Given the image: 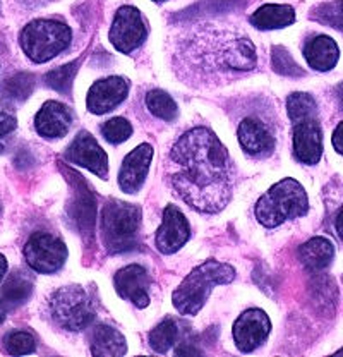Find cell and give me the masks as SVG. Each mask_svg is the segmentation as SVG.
Returning <instances> with one entry per match:
<instances>
[{"mask_svg":"<svg viewBox=\"0 0 343 357\" xmlns=\"http://www.w3.org/2000/svg\"><path fill=\"white\" fill-rule=\"evenodd\" d=\"M165 176L174 195L201 213H218L232 198V160L208 128H194L172 144Z\"/></svg>","mask_w":343,"mask_h":357,"instance_id":"1","label":"cell"},{"mask_svg":"<svg viewBox=\"0 0 343 357\" xmlns=\"http://www.w3.org/2000/svg\"><path fill=\"white\" fill-rule=\"evenodd\" d=\"M256 47L238 26L206 21L178 35L174 67L192 86H211L256 67Z\"/></svg>","mask_w":343,"mask_h":357,"instance_id":"2","label":"cell"},{"mask_svg":"<svg viewBox=\"0 0 343 357\" xmlns=\"http://www.w3.org/2000/svg\"><path fill=\"white\" fill-rule=\"evenodd\" d=\"M234 278H236V270L232 266L216 259H208L203 265L194 268L174 292L172 301L175 310L181 314H197L206 304L211 290L216 285L230 284Z\"/></svg>","mask_w":343,"mask_h":357,"instance_id":"3","label":"cell"},{"mask_svg":"<svg viewBox=\"0 0 343 357\" xmlns=\"http://www.w3.org/2000/svg\"><path fill=\"white\" fill-rule=\"evenodd\" d=\"M309 210V199L304 188L296 178H283L256 204V218L261 225L273 229L283 222L304 217Z\"/></svg>","mask_w":343,"mask_h":357,"instance_id":"4","label":"cell"},{"mask_svg":"<svg viewBox=\"0 0 343 357\" xmlns=\"http://www.w3.org/2000/svg\"><path fill=\"white\" fill-rule=\"evenodd\" d=\"M102 239L110 255L130 251L137 244L141 229V210L136 204L119 199L107 201L102 210Z\"/></svg>","mask_w":343,"mask_h":357,"instance_id":"5","label":"cell"},{"mask_svg":"<svg viewBox=\"0 0 343 357\" xmlns=\"http://www.w3.org/2000/svg\"><path fill=\"white\" fill-rule=\"evenodd\" d=\"M47 314L55 326L66 332H83L91 325L96 312L88 292L77 285H69L50 294Z\"/></svg>","mask_w":343,"mask_h":357,"instance_id":"6","label":"cell"},{"mask_svg":"<svg viewBox=\"0 0 343 357\" xmlns=\"http://www.w3.org/2000/svg\"><path fill=\"white\" fill-rule=\"evenodd\" d=\"M73 40V31L64 22L54 20H35L24 26L20 43L22 52L36 64L52 61L66 50Z\"/></svg>","mask_w":343,"mask_h":357,"instance_id":"7","label":"cell"},{"mask_svg":"<svg viewBox=\"0 0 343 357\" xmlns=\"http://www.w3.org/2000/svg\"><path fill=\"white\" fill-rule=\"evenodd\" d=\"M28 265L38 273H55L64 266L67 248L59 237L45 232H35L24 245Z\"/></svg>","mask_w":343,"mask_h":357,"instance_id":"8","label":"cell"},{"mask_svg":"<svg viewBox=\"0 0 343 357\" xmlns=\"http://www.w3.org/2000/svg\"><path fill=\"white\" fill-rule=\"evenodd\" d=\"M148 29L139 10L124 6L115 13L110 28V42L122 54H130L146 40Z\"/></svg>","mask_w":343,"mask_h":357,"instance_id":"9","label":"cell"},{"mask_svg":"<svg viewBox=\"0 0 343 357\" xmlns=\"http://www.w3.org/2000/svg\"><path fill=\"white\" fill-rule=\"evenodd\" d=\"M271 330L270 318L261 310L242 312L234 325V340L241 352H252L264 344Z\"/></svg>","mask_w":343,"mask_h":357,"instance_id":"10","label":"cell"},{"mask_svg":"<svg viewBox=\"0 0 343 357\" xmlns=\"http://www.w3.org/2000/svg\"><path fill=\"white\" fill-rule=\"evenodd\" d=\"M66 158L76 165L91 170L95 176L105 178L108 174V156L89 132L81 131L67 148Z\"/></svg>","mask_w":343,"mask_h":357,"instance_id":"11","label":"cell"},{"mask_svg":"<svg viewBox=\"0 0 343 357\" xmlns=\"http://www.w3.org/2000/svg\"><path fill=\"white\" fill-rule=\"evenodd\" d=\"M115 289L122 299L129 301L137 307H146L150 304L151 277L146 268L141 265H129L119 270L114 277Z\"/></svg>","mask_w":343,"mask_h":357,"instance_id":"12","label":"cell"},{"mask_svg":"<svg viewBox=\"0 0 343 357\" xmlns=\"http://www.w3.org/2000/svg\"><path fill=\"white\" fill-rule=\"evenodd\" d=\"M189 234H191V229H189V222L185 220L184 213L177 206L170 204L163 210V222L156 230V249L163 255H174L188 243Z\"/></svg>","mask_w":343,"mask_h":357,"instance_id":"13","label":"cell"},{"mask_svg":"<svg viewBox=\"0 0 343 357\" xmlns=\"http://www.w3.org/2000/svg\"><path fill=\"white\" fill-rule=\"evenodd\" d=\"M129 93V83L124 77L110 76L102 81H96L88 91L86 105L91 114L102 115L117 109L125 100Z\"/></svg>","mask_w":343,"mask_h":357,"instance_id":"14","label":"cell"},{"mask_svg":"<svg viewBox=\"0 0 343 357\" xmlns=\"http://www.w3.org/2000/svg\"><path fill=\"white\" fill-rule=\"evenodd\" d=\"M294 153L305 165H316L323 155V132L318 119L294 124Z\"/></svg>","mask_w":343,"mask_h":357,"instance_id":"15","label":"cell"},{"mask_svg":"<svg viewBox=\"0 0 343 357\" xmlns=\"http://www.w3.org/2000/svg\"><path fill=\"white\" fill-rule=\"evenodd\" d=\"M153 158V148L150 144H139L125 156L124 163L119 172V185L124 192L136 195L144 184L148 172H150V163Z\"/></svg>","mask_w":343,"mask_h":357,"instance_id":"16","label":"cell"},{"mask_svg":"<svg viewBox=\"0 0 343 357\" xmlns=\"http://www.w3.org/2000/svg\"><path fill=\"white\" fill-rule=\"evenodd\" d=\"M237 136L245 153L254 156V158H266L275 151L277 141H275L273 132L257 119H244L238 124Z\"/></svg>","mask_w":343,"mask_h":357,"instance_id":"17","label":"cell"},{"mask_svg":"<svg viewBox=\"0 0 343 357\" xmlns=\"http://www.w3.org/2000/svg\"><path fill=\"white\" fill-rule=\"evenodd\" d=\"M70 124H73V114H70L69 107L61 102H54V100L45 103L35 117L36 132L47 139L64 137L69 132Z\"/></svg>","mask_w":343,"mask_h":357,"instance_id":"18","label":"cell"},{"mask_svg":"<svg viewBox=\"0 0 343 357\" xmlns=\"http://www.w3.org/2000/svg\"><path fill=\"white\" fill-rule=\"evenodd\" d=\"M304 57L307 64L319 73H328L337 66L340 59V50L333 38L326 35H319L305 45Z\"/></svg>","mask_w":343,"mask_h":357,"instance_id":"19","label":"cell"},{"mask_svg":"<svg viewBox=\"0 0 343 357\" xmlns=\"http://www.w3.org/2000/svg\"><path fill=\"white\" fill-rule=\"evenodd\" d=\"M335 258V248L324 237H312L299 249V259L307 271L318 273L331 265Z\"/></svg>","mask_w":343,"mask_h":357,"instance_id":"20","label":"cell"},{"mask_svg":"<svg viewBox=\"0 0 343 357\" xmlns=\"http://www.w3.org/2000/svg\"><path fill=\"white\" fill-rule=\"evenodd\" d=\"M91 352L93 356H124L128 352V344L121 332L108 325H100L93 330Z\"/></svg>","mask_w":343,"mask_h":357,"instance_id":"21","label":"cell"},{"mask_svg":"<svg viewBox=\"0 0 343 357\" xmlns=\"http://www.w3.org/2000/svg\"><path fill=\"white\" fill-rule=\"evenodd\" d=\"M249 21L257 29L285 28V26H290L296 21V10L290 6L268 3V6L259 7Z\"/></svg>","mask_w":343,"mask_h":357,"instance_id":"22","label":"cell"},{"mask_svg":"<svg viewBox=\"0 0 343 357\" xmlns=\"http://www.w3.org/2000/svg\"><path fill=\"white\" fill-rule=\"evenodd\" d=\"M33 292V282L21 271L9 275L2 285V303L7 307L21 306L29 299Z\"/></svg>","mask_w":343,"mask_h":357,"instance_id":"23","label":"cell"},{"mask_svg":"<svg viewBox=\"0 0 343 357\" xmlns=\"http://www.w3.org/2000/svg\"><path fill=\"white\" fill-rule=\"evenodd\" d=\"M287 112L294 124L307 119H318V105L307 93H292L287 100Z\"/></svg>","mask_w":343,"mask_h":357,"instance_id":"24","label":"cell"},{"mask_svg":"<svg viewBox=\"0 0 343 357\" xmlns=\"http://www.w3.org/2000/svg\"><path fill=\"white\" fill-rule=\"evenodd\" d=\"M146 107L155 117L162 119V121H174L177 117L178 109L177 103L174 102V98L169 93L162 91V89H153L146 95Z\"/></svg>","mask_w":343,"mask_h":357,"instance_id":"25","label":"cell"},{"mask_svg":"<svg viewBox=\"0 0 343 357\" xmlns=\"http://www.w3.org/2000/svg\"><path fill=\"white\" fill-rule=\"evenodd\" d=\"M178 338V326L174 319H163L158 326L150 333V345L158 354H165L169 349L175 345Z\"/></svg>","mask_w":343,"mask_h":357,"instance_id":"26","label":"cell"},{"mask_svg":"<svg viewBox=\"0 0 343 357\" xmlns=\"http://www.w3.org/2000/svg\"><path fill=\"white\" fill-rule=\"evenodd\" d=\"M33 86H35V77H33V74L20 73L6 81L3 93H6V96L9 100L22 102V100H26L31 95Z\"/></svg>","mask_w":343,"mask_h":357,"instance_id":"27","label":"cell"},{"mask_svg":"<svg viewBox=\"0 0 343 357\" xmlns=\"http://www.w3.org/2000/svg\"><path fill=\"white\" fill-rule=\"evenodd\" d=\"M77 67H79V61L70 62V64H66L59 69L50 70V73L45 76V81L52 89L61 93H69L70 86H73V79L77 73Z\"/></svg>","mask_w":343,"mask_h":357,"instance_id":"28","label":"cell"},{"mask_svg":"<svg viewBox=\"0 0 343 357\" xmlns=\"http://www.w3.org/2000/svg\"><path fill=\"white\" fill-rule=\"evenodd\" d=\"M6 351L10 356H26L35 352V338L28 332H10L3 340Z\"/></svg>","mask_w":343,"mask_h":357,"instance_id":"29","label":"cell"},{"mask_svg":"<svg viewBox=\"0 0 343 357\" xmlns=\"http://www.w3.org/2000/svg\"><path fill=\"white\" fill-rule=\"evenodd\" d=\"M102 134L108 143L112 144L124 143V141L129 139L130 134H132V126H130L125 119L114 117L103 124Z\"/></svg>","mask_w":343,"mask_h":357,"instance_id":"30","label":"cell"},{"mask_svg":"<svg viewBox=\"0 0 343 357\" xmlns=\"http://www.w3.org/2000/svg\"><path fill=\"white\" fill-rule=\"evenodd\" d=\"M271 62H273V69L277 70L278 74H283V76H302V74H304V70L296 64L292 55H290L283 47H273V52H271Z\"/></svg>","mask_w":343,"mask_h":357,"instance_id":"31","label":"cell"},{"mask_svg":"<svg viewBox=\"0 0 343 357\" xmlns=\"http://www.w3.org/2000/svg\"><path fill=\"white\" fill-rule=\"evenodd\" d=\"M17 128V121L14 115L7 114V112H0V139L10 134Z\"/></svg>","mask_w":343,"mask_h":357,"instance_id":"32","label":"cell"},{"mask_svg":"<svg viewBox=\"0 0 343 357\" xmlns=\"http://www.w3.org/2000/svg\"><path fill=\"white\" fill-rule=\"evenodd\" d=\"M331 141H333L335 150H337L340 155H343V121L337 126V129H335Z\"/></svg>","mask_w":343,"mask_h":357,"instance_id":"33","label":"cell"},{"mask_svg":"<svg viewBox=\"0 0 343 357\" xmlns=\"http://www.w3.org/2000/svg\"><path fill=\"white\" fill-rule=\"evenodd\" d=\"M335 229H337V234L343 241V206L340 208V211H338V215H337V220H335Z\"/></svg>","mask_w":343,"mask_h":357,"instance_id":"34","label":"cell"},{"mask_svg":"<svg viewBox=\"0 0 343 357\" xmlns=\"http://www.w3.org/2000/svg\"><path fill=\"white\" fill-rule=\"evenodd\" d=\"M6 271H7V259H6V256L0 255V282H2Z\"/></svg>","mask_w":343,"mask_h":357,"instance_id":"35","label":"cell"},{"mask_svg":"<svg viewBox=\"0 0 343 357\" xmlns=\"http://www.w3.org/2000/svg\"><path fill=\"white\" fill-rule=\"evenodd\" d=\"M7 310H9V307H7L3 303H0V325H2L3 319H6V312H7Z\"/></svg>","mask_w":343,"mask_h":357,"instance_id":"36","label":"cell"},{"mask_svg":"<svg viewBox=\"0 0 343 357\" xmlns=\"http://www.w3.org/2000/svg\"><path fill=\"white\" fill-rule=\"evenodd\" d=\"M338 96H340V102H342V105H343V84L340 88H338Z\"/></svg>","mask_w":343,"mask_h":357,"instance_id":"37","label":"cell"},{"mask_svg":"<svg viewBox=\"0 0 343 357\" xmlns=\"http://www.w3.org/2000/svg\"><path fill=\"white\" fill-rule=\"evenodd\" d=\"M29 2H47V0H29Z\"/></svg>","mask_w":343,"mask_h":357,"instance_id":"38","label":"cell"},{"mask_svg":"<svg viewBox=\"0 0 343 357\" xmlns=\"http://www.w3.org/2000/svg\"><path fill=\"white\" fill-rule=\"evenodd\" d=\"M340 7H342V13H343V0H342V3H340Z\"/></svg>","mask_w":343,"mask_h":357,"instance_id":"39","label":"cell"},{"mask_svg":"<svg viewBox=\"0 0 343 357\" xmlns=\"http://www.w3.org/2000/svg\"><path fill=\"white\" fill-rule=\"evenodd\" d=\"M155 2H163V0H155Z\"/></svg>","mask_w":343,"mask_h":357,"instance_id":"40","label":"cell"}]
</instances>
